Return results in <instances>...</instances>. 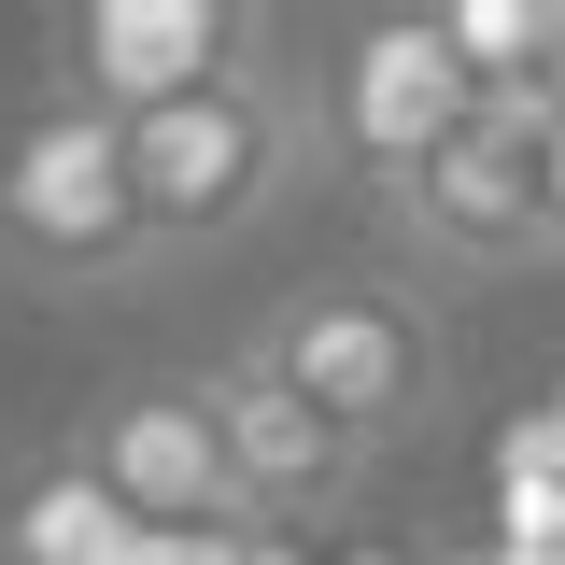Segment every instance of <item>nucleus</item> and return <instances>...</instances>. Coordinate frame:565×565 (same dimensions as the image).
<instances>
[{
	"instance_id": "1",
	"label": "nucleus",
	"mask_w": 565,
	"mask_h": 565,
	"mask_svg": "<svg viewBox=\"0 0 565 565\" xmlns=\"http://www.w3.org/2000/svg\"><path fill=\"white\" fill-rule=\"evenodd\" d=\"M311 170H326L311 85H297V71H269V57L226 71L212 99H184V114H141V128H128V184H141V241H156V269L255 241V226H269Z\"/></svg>"
},
{
	"instance_id": "2",
	"label": "nucleus",
	"mask_w": 565,
	"mask_h": 565,
	"mask_svg": "<svg viewBox=\"0 0 565 565\" xmlns=\"http://www.w3.org/2000/svg\"><path fill=\"white\" fill-rule=\"evenodd\" d=\"M241 353L269 367L282 396H311V411L340 424L367 467H382V452H411L424 424H438V396H452L438 311H424L396 269H340V282H297V297H269V311L241 326Z\"/></svg>"
},
{
	"instance_id": "3",
	"label": "nucleus",
	"mask_w": 565,
	"mask_h": 565,
	"mask_svg": "<svg viewBox=\"0 0 565 565\" xmlns=\"http://www.w3.org/2000/svg\"><path fill=\"white\" fill-rule=\"evenodd\" d=\"M0 269L29 297H114L156 282L141 241V184H128V128L85 99H29L0 128Z\"/></svg>"
},
{
	"instance_id": "4",
	"label": "nucleus",
	"mask_w": 565,
	"mask_h": 565,
	"mask_svg": "<svg viewBox=\"0 0 565 565\" xmlns=\"http://www.w3.org/2000/svg\"><path fill=\"white\" fill-rule=\"evenodd\" d=\"M297 85H311L326 170H353L367 199H382V184H411V170H438L452 141L481 128V85L452 71L438 14H353L340 43H326V71H297Z\"/></svg>"
},
{
	"instance_id": "5",
	"label": "nucleus",
	"mask_w": 565,
	"mask_h": 565,
	"mask_svg": "<svg viewBox=\"0 0 565 565\" xmlns=\"http://www.w3.org/2000/svg\"><path fill=\"white\" fill-rule=\"evenodd\" d=\"M537 141H552V99H481V128L452 141L438 170L382 184V241L396 269H537L552 255V212H537Z\"/></svg>"
},
{
	"instance_id": "6",
	"label": "nucleus",
	"mask_w": 565,
	"mask_h": 565,
	"mask_svg": "<svg viewBox=\"0 0 565 565\" xmlns=\"http://www.w3.org/2000/svg\"><path fill=\"white\" fill-rule=\"evenodd\" d=\"M57 57H71L57 99L141 128V114L212 99L226 71H255V57H269V14H241V0H71V14H57Z\"/></svg>"
},
{
	"instance_id": "7",
	"label": "nucleus",
	"mask_w": 565,
	"mask_h": 565,
	"mask_svg": "<svg viewBox=\"0 0 565 565\" xmlns=\"http://www.w3.org/2000/svg\"><path fill=\"white\" fill-rule=\"evenodd\" d=\"M199 396H212V452H226V494H241V523H255V537H311V552H326L353 509H367L382 467H367L311 396H282L255 353L199 367Z\"/></svg>"
},
{
	"instance_id": "8",
	"label": "nucleus",
	"mask_w": 565,
	"mask_h": 565,
	"mask_svg": "<svg viewBox=\"0 0 565 565\" xmlns=\"http://www.w3.org/2000/svg\"><path fill=\"white\" fill-rule=\"evenodd\" d=\"M71 467L114 494L141 537H241V494H226V452H212L199 367L184 382H114L99 411L71 424Z\"/></svg>"
},
{
	"instance_id": "9",
	"label": "nucleus",
	"mask_w": 565,
	"mask_h": 565,
	"mask_svg": "<svg viewBox=\"0 0 565 565\" xmlns=\"http://www.w3.org/2000/svg\"><path fill=\"white\" fill-rule=\"evenodd\" d=\"M128 552H141V523L71 467V438L0 481V565H128Z\"/></svg>"
},
{
	"instance_id": "10",
	"label": "nucleus",
	"mask_w": 565,
	"mask_h": 565,
	"mask_svg": "<svg viewBox=\"0 0 565 565\" xmlns=\"http://www.w3.org/2000/svg\"><path fill=\"white\" fill-rule=\"evenodd\" d=\"M438 43L481 99H552V0H438Z\"/></svg>"
},
{
	"instance_id": "11",
	"label": "nucleus",
	"mask_w": 565,
	"mask_h": 565,
	"mask_svg": "<svg viewBox=\"0 0 565 565\" xmlns=\"http://www.w3.org/2000/svg\"><path fill=\"white\" fill-rule=\"evenodd\" d=\"M241 537H255V523H241ZM241 537H141L128 565H226V552H241Z\"/></svg>"
},
{
	"instance_id": "12",
	"label": "nucleus",
	"mask_w": 565,
	"mask_h": 565,
	"mask_svg": "<svg viewBox=\"0 0 565 565\" xmlns=\"http://www.w3.org/2000/svg\"><path fill=\"white\" fill-rule=\"evenodd\" d=\"M537 212H552V255H565V114H552V141H537Z\"/></svg>"
},
{
	"instance_id": "13",
	"label": "nucleus",
	"mask_w": 565,
	"mask_h": 565,
	"mask_svg": "<svg viewBox=\"0 0 565 565\" xmlns=\"http://www.w3.org/2000/svg\"><path fill=\"white\" fill-rule=\"evenodd\" d=\"M226 565H326V552H311V537H241Z\"/></svg>"
},
{
	"instance_id": "14",
	"label": "nucleus",
	"mask_w": 565,
	"mask_h": 565,
	"mask_svg": "<svg viewBox=\"0 0 565 565\" xmlns=\"http://www.w3.org/2000/svg\"><path fill=\"white\" fill-rule=\"evenodd\" d=\"M552 114H565V0H552Z\"/></svg>"
},
{
	"instance_id": "15",
	"label": "nucleus",
	"mask_w": 565,
	"mask_h": 565,
	"mask_svg": "<svg viewBox=\"0 0 565 565\" xmlns=\"http://www.w3.org/2000/svg\"><path fill=\"white\" fill-rule=\"evenodd\" d=\"M452 565H494V537H467V552H452Z\"/></svg>"
}]
</instances>
